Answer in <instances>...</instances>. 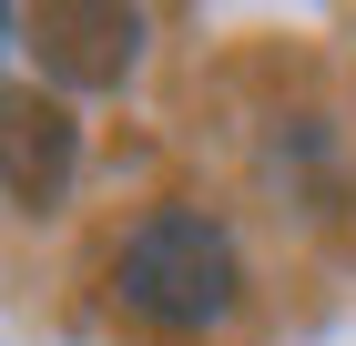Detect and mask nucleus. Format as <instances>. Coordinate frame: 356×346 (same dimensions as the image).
<instances>
[{"instance_id": "1", "label": "nucleus", "mask_w": 356, "mask_h": 346, "mask_svg": "<svg viewBox=\"0 0 356 346\" xmlns=\"http://www.w3.org/2000/svg\"><path fill=\"white\" fill-rule=\"evenodd\" d=\"M122 306H133L143 326H163V336H204V326L234 316V295H245V255H234V235H224L214 214L193 204H163L143 214L133 235H122Z\"/></svg>"}, {"instance_id": "2", "label": "nucleus", "mask_w": 356, "mask_h": 346, "mask_svg": "<svg viewBox=\"0 0 356 346\" xmlns=\"http://www.w3.org/2000/svg\"><path fill=\"white\" fill-rule=\"evenodd\" d=\"M31 52L61 92H112V81L143 61V10H112V0H51L31 21Z\"/></svg>"}, {"instance_id": "3", "label": "nucleus", "mask_w": 356, "mask_h": 346, "mask_svg": "<svg viewBox=\"0 0 356 346\" xmlns=\"http://www.w3.org/2000/svg\"><path fill=\"white\" fill-rule=\"evenodd\" d=\"M72 163H82V133H72L61 102H41V92H10L0 102V184H10V204L51 214L72 194Z\"/></svg>"}, {"instance_id": "4", "label": "nucleus", "mask_w": 356, "mask_h": 346, "mask_svg": "<svg viewBox=\"0 0 356 346\" xmlns=\"http://www.w3.org/2000/svg\"><path fill=\"white\" fill-rule=\"evenodd\" d=\"M0 31H10V21H0Z\"/></svg>"}]
</instances>
